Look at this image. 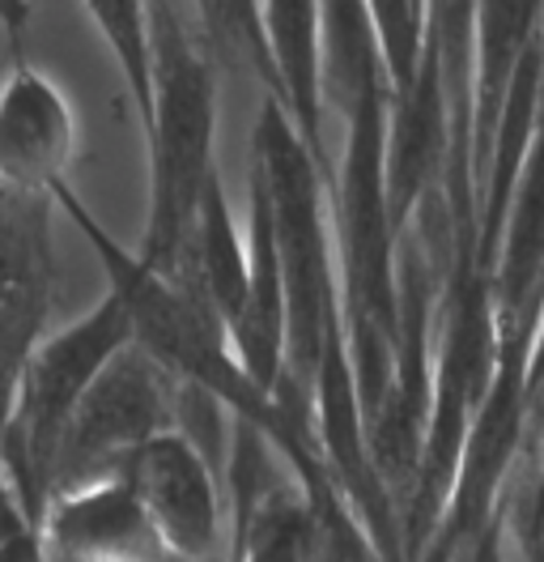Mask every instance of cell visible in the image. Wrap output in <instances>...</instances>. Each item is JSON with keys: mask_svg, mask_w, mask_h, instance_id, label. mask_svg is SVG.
Returning a JSON list of instances; mask_svg holds the SVG:
<instances>
[{"mask_svg": "<svg viewBox=\"0 0 544 562\" xmlns=\"http://www.w3.org/2000/svg\"><path fill=\"white\" fill-rule=\"evenodd\" d=\"M387 99H392V86H371L344 106L349 115L344 176L328 183L340 239V324H344L362 422L374 414L396 358V231L383 196Z\"/></svg>", "mask_w": 544, "mask_h": 562, "instance_id": "6da1fadb", "label": "cell"}, {"mask_svg": "<svg viewBox=\"0 0 544 562\" xmlns=\"http://www.w3.org/2000/svg\"><path fill=\"white\" fill-rule=\"evenodd\" d=\"M256 176L264 183L272 244L285 290V371L310 392L328 333L340 324L337 256L328 239V183L319 176L306 140L298 137L285 103L269 94L256 115Z\"/></svg>", "mask_w": 544, "mask_h": 562, "instance_id": "7a4b0ae2", "label": "cell"}, {"mask_svg": "<svg viewBox=\"0 0 544 562\" xmlns=\"http://www.w3.org/2000/svg\"><path fill=\"white\" fill-rule=\"evenodd\" d=\"M149 56H154V111H149V158H154V196L140 260L179 278L201 188L213 171V128H217V81L188 35L183 9L149 4Z\"/></svg>", "mask_w": 544, "mask_h": 562, "instance_id": "3957f363", "label": "cell"}, {"mask_svg": "<svg viewBox=\"0 0 544 562\" xmlns=\"http://www.w3.org/2000/svg\"><path fill=\"white\" fill-rule=\"evenodd\" d=\"M124 341H133L128 307L115 290H106V299L94 312H86L56 333L47 328L26 353L9 418L0 430V477L9 482L31 528L38 525L43 503L52 494V460H56V443L68 414L86 384L102 371V362Z\"/></svg>", "mask_w": 544, "mask_h": 562, "instance_id": "277c9868", "label": "cell"}, {"mask_svg": "<svg viewBox=\"0 0 544 562\" xmlns=\"http://www.w3.org/2000/svg\"><path fill=\"white\" fill-rule=\"evenodd\" d=\"M170 409H174V375L149 350L124 341L102 362V371L86 384L68 414L52 460V494L115 477L140 439L167 430Z\"/></svg>", "mask_w": 544, "mask_h": 562, "instance_id": "5b68a950", "label": "cell"}, {"mask_svg": "<svg viewBox=\"0 0 544 562\" xmlns=\"http://www.w3.org/2000/svg\"><path fill=\"white\" fill-rule=\"evenodd\" d=\"M56 201L0 183V430L13 405L18 371L34 341L52 328L56 303Z\"/></svg>", "mask_w": 544, "mask_h": 562, "instance_id": "8992f818", "label": "cell"}, {"mask_svg": "<svg viewBox=\"0 0 544 562\" xmlns=\"http://www.w3.org/2000/svg\"><path fill=\"white\" fill-rule=\"evenodd\" d=\"M162 554L208 559L222 546V477L183 430H154L120 464Z\"/></svg>", "mask_w": 544, "mask_h": 562, "instance_id": "52a82bcc", "label": "cell"}, {"mask_svg": "<svg viewBox=\"0 0 544 562\" xmlns=\"http://www.w3.org/2000/svg\"><path fill=\"white\" fill-rule=\"evenodd\" d=\"M544 90V86H541ZM494 324L502 328H541L544 312V99L523 149L519 176L510 188L507 217L498 231L489 265Z\"/></svg>", "mask_w": 544, "mask_h": 562, "instance_id": "ba28073f", "label": "cell"}, {"mask_svg": "<svg viewBox=\"0 0 544 562\" xmlns=\"http://www.w3.org/2000/svg\"><path fill=\"white\" fill-rule=\"evenodd\" d=\"M77 145L72 106L52 77L22 60L0 81V183L56 192Z\"/></svg>", "mask_w": 544, "mask_h": 562, "instance_id": "9c48e42d", "label": "cell"}, {"mask_svg": "<svg viewBox=\"0 0 544 562\" xmlns=\"http://www.w3.org/2000/svg\"><path fill=\"white\" fill-rule=\"evenodd\" d=\"M38 559H154L162 554L133 486L115 473L47 498L38 525Z\"/></svg>", "mask_w": 544, "mask_h": 562, "instance_id": "30bf717a", "label": "cell"}, {"mask_svg": "<svg viewBox=\"0 0 544 562\" xmlns=\"http://www.w3.org/2000/svg\"><path fill=\"white\" fill-rule=\"evenodd\" d=\"M230 350L256 384L272 392L285 371V290L272 244V217L264 183L251 171V239H247V299L230 328Z\"/></svg>", "mask_w": 544, "mask_h": 562, "instance_id": "8fae6325", "label": "cell"}, {"mask_svg": "<svg viewBox=\"0 0 544 562\" xmlns=\"http://www.w3.org/2000/svg\"><path fill=\"white\" fill-rule=\"evenodd\" d=\"M544 0H476L473 4V176L485 179L494 128L510 77L528 43L541 35Z\"/></svg>", "mask_w": 544, "mask_h": 562, "instance_id": "7c38bea8", "label": "cell"}, {"mask_svg": "<svg viewBox=\"0 0 544 562\" xmlns=\"http://www.w3.org/2000/svg\"><path fill=\"white\" fill-rule=\"evenodd\" d=\"M272 56L285 90V111L306 140L324 183L337 179V167L324 149V81H319V0H264Z\"/></svg>", "mask_w": 544, "mask_h": 562, "instance_id": "4fadbf2b", "label": "cell"}, {"mask_svg": "<svg viewBox=\"0 0 544 562\" xmlns=\"http://www.w3.org/2000/svg\"><path fill=\"white\" fill-rule=\"evenodd\" d=\"M319 81L340 106L371 86H392L366 0H319Z\"/></svg>", "mask_w": 544, "mask_h": 562, "instance_id": "5bb4252c", "label": "cell"}, {"mask_svg": "<svg viewBox=\"0 0 544 562\" xmlns=\"http://www.w3.org/2000/svg\"><path fill=\"white\" fill-rule=\"evenodd\" d=\"M196 18H201L208 47L226 65L247 69L269 94H276L285 103L276 56H272L269 43V26H264V0H196Z\"/></svg>", "mask_w": 544, "mask_h": 562, "instance_id": "9a60e30c", "label": "cell"}, {"mask_svg": "<svg viewBox=\"0 0 544 562\" xmlns=\"http://www.w3.org/2000/svg\"><path fill=\"white\" fill-rule=\"evenodd\" d=\"M94 26L111 43L120 72L128 81L140 124L149 128L154 111V56H149V0H86Z\"/></svg>", "mask_w": 544, "mask_h": 562, "instance_id": "2e32d148", "label": "cell"}, {"mask_svg": "<svg viewBox=\"0 0 544 562\" xmlns=\"http://www.w3.org/2000/svg\"><path fill=\"white\" fill-rule=\"evenodd\" d=\"M532 554H536V559H544V532H541V541H536V550H532Z\"/></svg>", "mask_w": 544, "mask_h": 562, "instance_id": "e0dca14e", "label": "cell"}, {"mask_svg": "<svg viewBox=\"0 0 544 562\" xmlns=\"http://www.w3.org/2000/svg\"><path fill=\"white\" fill-rule=\"evenodd\" d=\"M412 4H417V9H421V13H426V0H412Z\"/></svg>", "mask_w": 544, "mask_h": 562, "instance_id": "ac0fdd59", "label": "cell"}]
</instances>
